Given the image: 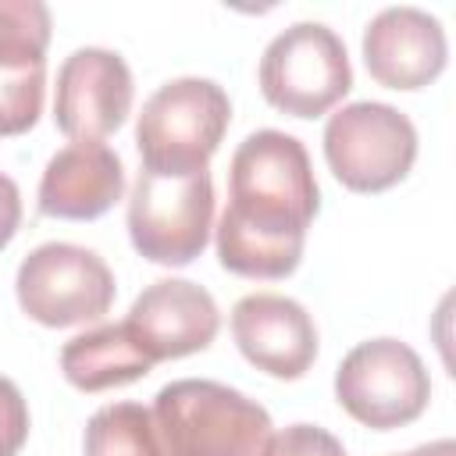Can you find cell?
Returning a JSON list of instances; mask_svg holds the SVG:
<instances>
[{
  "mask_svg": "<svg viewBox=\"0 0 456 456\" xmlns=\"http://www.w3.org/2000/svg\"><path fill=\"white\" fill-rule=\"evenodd\" d=\"M317 210L321 189L306 146L278 128L249 132L228 164V207L214 224L217 264L239 278H289Z\"/></svg>",
  "mask_w": 456,
  "mask_h": 456,
  "instance_id": "6da1fadb",
  "label": "cell"
},
{
  "mask_svg": "<svg viewBox=\"0 0 456 456\" xmlns=\"http://www.w3.org/2000/svg\"><path fill=\"white\" fill-rule=\"evenodd\" d=\"M153 424L167 456H264L271 413L232 385L178 378L153 395Z\"/></svg>",
  "mask_w": 456,
  "mask_h": 456,
  "instance_id": "7a4b0ae2",
  "label": "cell"
},
{
  "mask_svg": "<svg viewBox=\"0 0 456 456\" xmlns=\"http://www.w3.org/2000/svg\"><path fill=\"white\" fill-rule=\"evenodd\" d=\"M232 125V100L214 78L182 75L157 86L135 121V150L142 171L185 178L207 171Z\"/></svg>",
  "mask_w": 456,
  "mask_h": 456,
  "instance_id": "3957f363",
  "label": "cell"
},
{
  "mask_svg": "<svg viewBox=\"0 0 456 456\" xmlns=\"http://www.w3.org/2000/svg\"><path fill=\"white\" fill-rule=\"evenodd\" d=\"M256 82L274 110L289 118H321L353 89L346 43L321 21H296L264 46Z\"/></svg>",
  "mask_w": 456,
  "mask_h": 456,
  "instance_id": "277c9868",
  "label": "cell"
},
{
  "mask_svg": "<svg viewBox=\"0 0 456 456\" xmlns=\"http://www.w3.org/2000/svg\"><path fill=\"white\" fill-rule=\"evenodd\" d=\"M324 160L349 192H385L399 185L417 160L413 121L381 100H356L328 114Z\"/></svg>",
  "mask_w": 456,
  "mask_h": 456,
  "instance_id": "5b68a950",
  "label": "cell"
},
{
  "mask_svg": "<svg viewBox=\"0 0 456 456\" xmlns=\"http://www.w3.org/2000/svg\"><path fill=\"white\" fill-rule=\"evenodd\" d=\"M125 228L135 253L160 267H189L203 256L214 232V182L210 171L185 178H160L139 171Z\"/></svg>",
  "mask_w": 456,
  "mask_h": 456,
  "instance_id": "8992f818",
  "label": "cell"
},
{
  "mask_svg": "<svg viewBox=\"0 0 456 456\" xmlns=\"http://www.w3.org/2000/svg\"><path fill=\"white\" fill-rule=\"evenodd\" d=\"M14 296L28 321L75 328L100 321L114 306L118 281L100 253L78 242H43L18 264Z\"/></svg>",
  "mask_w": 456,
  "mask_h": 456,
  "instance_id": "52a82bcc",
  "label": "cell"
},
{
  "mask_svg": "<svg viewBox=\"0 0 456 456\" xmlns=\"http://www.w3.org/2000/svg\"><path fill=\"white\" fill-rule=\"evenodd\" d=\"M338 406L363 428L392 431L413 424L431 403V378L413 346L399 338H367L353 346L335 370Z\"/></svg>",
  "mask_w": 456,
  "mask_h": 456,
  "instance_id": "ba28073f",
  "label": "cell"
},
{
  "mask_svg": "<svg viewBox=\"0 0 456 456\" xmlns=\"http://www.w3.org/2000/svg\"><path fill=\"white\" fill-rule=\"evenodd\" d=\"M132 100L135 82L125 57L107 46H78L57 68L53 125L71 142H103L128 121Z\"/></svg>",
  "mask_w": 456,
  "mask_h": 456,
  "instance_id": "9c48e42d",
  "label": "cell"
},
{
  "mask_svg": "<svg viewBox=\"0 0 456 456\" xmlns=\"http://www.w3.org/2000/svg\"><path fill=\"white\" fill-rule=\"evenodd\" d=\"M50 28L46 4L0 0V135H25L43 114Z\"/></svg>",
  "mask_w": 456,
  "mask_h": 456,
  "instance_id": "30bf717a",
  "label": "cell"
},
{
  "mask_svg": "<svg viewBox=\"0 0 456 456\" xmlns=\"http://www.w3.org/2000/svg\"><path fill=\"white\" fill-rule=\"evenodd\" d=\"M125 328L153 363L182 360L203 353L217 338L221 310L203 285L189 278H160L135 296Z\"/></svg>",
  "mask_w": 456,
  "mask_h": 456,
  "instance_id": "8fae6325",
  "label": "cell"
},
{
  "mask_svg": "<svg viewBox=\"0 0 456 456\" xmlns=\"http://www.w3.org/2000/svg\"><path fill=\"white\" fill-rule=\"evenodd\" d=\"M228 324L239 353L278 381L303 378L317 360V324L292 296L249 292L232 306Z\"/></svg>",
  "mask_w": 456,
  "mask_h": 456,
  "instance_id": "7c38bea8",
  "label": "cell"
},
{
  "mask_svg": "<svg viewBox=\"0 0 456 456\" xmlns=\"http://www.w3.org/2000/svg\"><path fill=\"white\" fill-rule=\"evenodd\" d=\"M449 61V39L435 14L420 7H385L363 28L367 75L385 89H424Z\"/></svg>",
  "mask_w": 456,
  "mask_h": 456,
  "instance_id": "4fadbf2b",
  "label": "cell"
},
{
  "mask_svg": "<svg viewBox=\"0 0 456 456\" xmlns=\"http://www.w3.org/2000/svg\"><path fill=\"white\" fill-rule=\"evenodd\" d=\"M125 200V164L107 142H68L39 178V214L57 221H96Z\"/></svg>",
  "mask_w": 456,
  "mask_h": 456,
  "instance_id": "5bb4252c",
  "label": "cell"
},
{
  "mask_svg": "<svg viewBox=\"0 0 456 456\" xmlns=\"http://www.w3.org/2000/svg\"><path fill=\"white\" fill-rule=\"evenodd\" d=\"M157 363L139 349L125 321L96 324L61 346V374L78 392H107L146 378Z\"/></svg>",
  "mask_w": 456,
  "mask_h": 456,
  "instance_id": "9a60e30c",
  "label": "cell"
},
{
  "mask_svg": "<svg viewBox=\"0 0 456 456\" xmlns=\"http://www.w3.org/2000/svg\"><path fill=\"white\" fill-rule=\"evenodd\" d=\"M86 456H167L142 403L100 406L86 424Z\"/></svg>",
  "mask_w": 456,
  "mask_h": 456,
  "instance_id": "2e32d148",
  "label": "cell"
},
{
  "mask_svg": "<svg viewBox=\"0 0 456 456\" xmlns=\"http://www.w3.org/2000/svg\"><path fill=\"white\" fill-rule=\"evenodd\" d=\"M264 456H346V445L317 424H289L271 435Z\"/></svg>",
  "mask_w": 456,
  "mask_h": 456,
  "instance_id": "e0dca14e",
  "label": "cell"
},
{
  "mask_svg": "<svg viewBox=\"0 0 456 456\" xmlns=\"http://www.w3.org/2000/svg\"><path fill=\"white\" fill-rule=\"evenodd\" d=\"M28 438V403L21 388L0 374V456H18Z\"/></svg>",
  "mask_w": 456,
  "mask_h": 456,
  "instance_id": "ac0fdd59",
  "label": "cell"
},
{
  "mask_svg": "<svg viewBox=\"0 0 456 456\" xmlns=\"http://www.w3.org/2000/svg\"><path fill=\"white\" fill-rule=\"evenodd\" d=\"M18 228H21V192L18 182L0 171V249L11 246Z\"/></svg>",
  "mask_w": 456,
  "mask_h": 456,
  "instance_id": "d6986e66",
  "label": "cell"
},
{
  "mask_svg": "<svg viewBox=\"0 0 456 456\" xmlns=\"http://www.w3.org/2000/svg\"><path fill=\"white\" fill-rule=\"evenodd\" d=\"M395 456H456V445L449 438H438V442H428V445H417V449L395 452Z\"/></svg>",
  "mask_w": 456,
  "mask_h": 456,
  "instance_id": "ffe728a7",
  "label": "cell"
}]
</instances>
